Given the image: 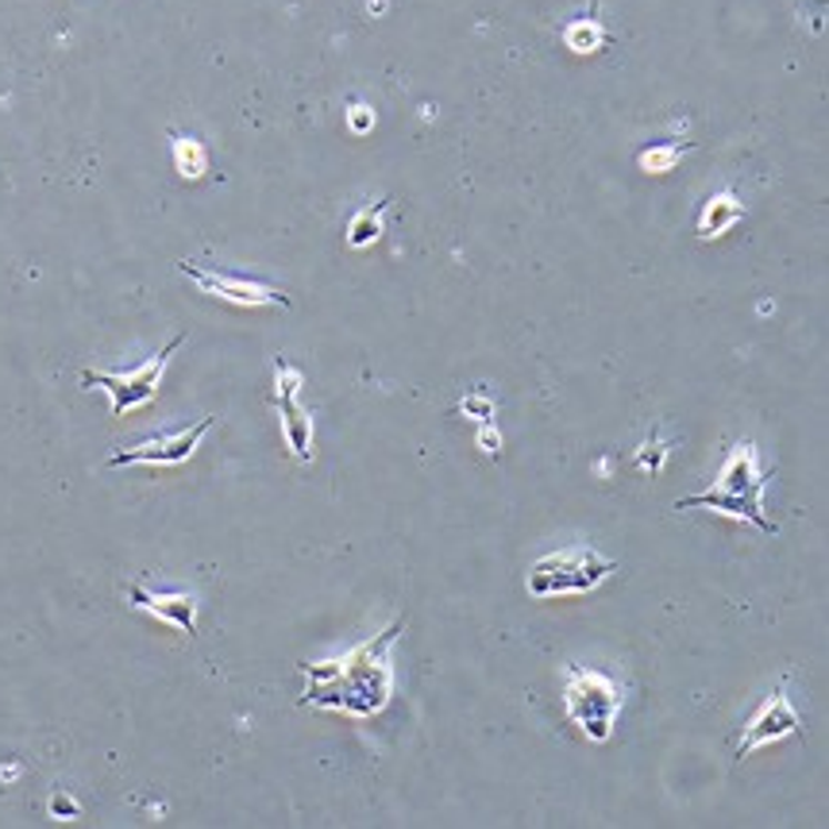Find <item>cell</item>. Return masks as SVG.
<instances>
[{
    "mask_svg": "<svg viewBox=\"0 0 829 829\" xmlns=\"http://www.w3.org/2000/svg\"><path fill=\"white\" fill-rule=\"evenodd\" d=\"M274 405L282 413V436H286L294 459H313V421L302 405V375L286 363H279V382H274Z\"/></svg>",
    "mask_w": 829,
    "mask_h": 829,
    "instance_id": "obj_8",
    "label": "cell"
},
{
    "mask_svg": "<svg viewBox=\"0 0 829 829\" xmlns=\"http://www.w3.org/2000/svg\"><path fill=\"white\" fill-rule=\"evenodd\" d=\"M603 43H606V36H603V28H598V23L575 20L572 28H567V47H572V51L590 54V51H598Z\"/></svg>",
    "mask_w": 829,
    "mask_h": 829,
    "instance_id": "obj_14",
    "label": "cell"
},
{
    "mask_svg": "<svg viewBox=\"0 0 829 829\" xmlns=\"http://www.w3.org/2000/svg\"><path fill=\"white\" fill-rule=\"evenodd\" d=\"M564 710L590 741H609L617 714H621V690H617V683L598 676V671L572 664V668H567Z\"/></svg>",
    "mask_w": 829,
    "mask_h": 829,
    "instance_id": "obj_4",
    "label": "cell"
},
{
    "mask_svg": "<svg viewBox=\"0 0 829 829\" xmlns=\"http://www.w3.org/2000/svg\"><path fill=\"white\" fill-rule=\"evenodd\" d=\"M216 425V417L198 421L193 428H178V433H162V436H148V441L132 444V448H120L109 455V467H132V463H143V467H178V463L193 459V452L201 448L205 433Z\"/></svg>",
    "mask_w": 829,
    "mask_h": 829,
    "instance_id": "obj_6",
    "label": "cell"
},
{
    "mask_svg": "<svg viewBox=\"0 0 829 829\" xmlns=\"http://www.w3.org/2000/svg\"><path fill=\"white\" fill-rule=\"evenodd\" d=\"M687 151V143H668V148H648L640 151V170H648V174H668L671 166L679 162V154Z\"/></svg>",
    "mask_w": 829,
    "mask_h": 829,
    "instance_id": "obj_15",
    "label": "cell"
},
{
    "mask_svg": "<svg viewBox=\"0 0 829 829\" xmlns=\"http://www.w3.org/2000/svg\"><path fill=\"white\" fill-rule=\"evenodd\" d=\"M802 729V718L795 714L791 698H787V690L779 687L771 698H764L760 710L752 714L749 721H745V734L741 741H737V756H749L756 749H764V745L771 741H783V737H795Z\"/></svg>",
    "mask_w": 829,
    "mask_h": 829,
    "instance_id": "obj_9",
    "label": "cell"
},
{
    "mask_svg": "<svg viewBox=\"0 0 829 829\" xmlns=\"http://www.w3.org/2000/svg\"><path fill=\"white\" fill-rule=\"evenodd\" d=\"M178 271H182L190 282H198L209 297H221V302H232V305H243V309H263V305L290 309L286 290L271 286V282L235 279V274H224V271H205V266H198V263H178Z\"/></svg>",
    "mask_w": 829,
    "mask_h": 829,
    "instance_id": "obj_7",
    "label": "cell"
},
{
    "mask_svg": "<svg viewBox=\"0 0 829 829\" xmlns=\"http://www.w3.org/2000/svg\"><path fill=\"white\" fill-rule=\"evenodd\" d=\"M771 471L760 467L756 459V444L741 441L729 448V459L721 463V475L714 491L695 494V498H679L676 509H714V514L737 517V522H752L768 536H776V522L764 514V486H768Z\"/></svg>",
    "mask_w": 829,
    "mask_h": 829,
    "instance_id": "obj_2",
    "label": "cell"
},
{
    "mask_svg": "<svg viewBox=\"0 0 829 829\" xmlns=\"http://www.w3.org/2000/svg\"><path fill=\"white\" fill-rule=\"evenodd\" d=\"M174 162H178V174H182V178H201L209 170L205 143L185 140V135H174Z\"/></svg>",
    "mask_w": 829,
    "mask_h": 829,
    "instance_id": "obj_12",
    "label": "cell"
},
{
    "mask_svg": "<svg viewBox=\"0 0 829 829\" xmlns=\"http://www.w3.org/2000/svg\"><path fill=\"white\" fill-rule=\"evenodd\" d=\"M54 815H78V807H74V802H54Z\"/></svg>",
    "mask_w": 829,
    "mask_h": 829,
    "instance_id": "obj_18",
    "label": "cell"
},
{
    "mask_svg": "<svg viewBox=\"0 0 829 829\" xmlns=\"http://www.w3.org/2000/svg\"><path fill=\"white\" fill-rule=\"evenodd\" d=\"M182 344H185V336H174L159 355H151V360L140 363L135 371H112V375L109 371H85V375H81V386H101L112 402V417H124V413H132V410H143V405L154 402L159 382H162V375H166L170 355H174Z\"/></svg>",
    "mask_w": 829,
    "mask_h": 829,
    "instance_id": "obj_5",
    "label": "cell"
},
{
    "mask_svg": "<svg viewBox=\"0 0 829 829\" xmlns=\"http://www.w3.org/2000/svg\"><path fill=\"white\" fill-rule=\"evenodd\" d=\"M128 603L135 609H143V614L159 617V621L174 625V629H182L185 637H193L198 633V603H193V595H182V590H148L143 583H132L128 587Z\"/></svg>",
    "mask_w": 829,
    "mask_h": 829,
    "instance_id": "obj_10",
    "label": "cell"
},
{
    "mask_svg": "<svg viewBox=\"0 0 829 829\" xmlns=\"http://www.w3.org/2000/svg\"><path fill=\"white\" fill-rule=\"evenodd\" d=\"M478 448H486V452H491V455L502 448V436L494 433V428L486 425V421H483V433H478Z\"/></svg>",
    "mask_w": 829,
    "mask_h": 829,
    "instance_id": "obj_16",
    "label": "cell"
},
{
    "mask_svg": "<svg viewBox=\"0 0 829 829\" xmlns=\"http://www.w3.org/2000/svg\"><path fill=\"white\" fill-rule=\"evenodd\" d=\"M382 209H386V201L352 216V224H347V243H352V247H367V243L378 240L382 235Z\"/></svg>",
    "mask_w": 829,
    "mask_h": 829,
    "instance_id": "obj_13",
    "label": "cell"
},
{
    "mask_svg": "<svg viewBox=\"0 0 829 829\" xmlns=\"http://www.w3.org/2000/svg\"><path fill=\"white\" fill-rule=\"evenodd\" d=\"M405 629V617L371 637L367 645L352 648L340 660L324 664H302L305 676V706L332 714H347V718H375L386 710L390 695H394V668H390V653L397 645V633Z\"/></svg>",
    "mask_w": 829,
    "mask_h": 829,
    "instance_id": "obj_1",
    "label": "cell"
},
{
    "mask_svg": "<svg viewBox=\"0 0 829 829\" xmlns=\"http://www.w3.org/2000/svg\"><path fill=\"white\" fill-rule=\"evenodd\" d=\"M745 221V205L737 201V193H718V198L706 201L702 216H698V235L702 240H718V235H726L734 224Z\"/></svg>",
    "mask_w": 829,
    "mask_h": 829,
    "instance_id": "obj_11",
    "label": "cell"
},
{
    "mask_svg": "<svg viewBox=\"0 0 829 829\" xmlns=\"http://www.w3.org/2000/svg\"><path fill=\"white\" fill-rule=\"evenodd\" d=\"M371 124H375V117H371V109H363V104H355V109H352V128H355V132H367Z\"/></svg>",
    "mask_w": 829,
    "mask_h": 829,
    "instance_id": "obj_17",
    "label": "cell"
},
{
    "mask_svg": "<svg viewBox=\"0 0 829 829\" xmlns=\"http://www.w3.org/2000/svg\"><path fill=\"white\" fill-rule=\"evenodd\" d=\"M617 572L614 559H606L595 548H572L544 556L528 572V595L533 598H552V595H587L598 583H606Z\"/></svg>",
    "mask_w": 829,
    "mask_h": 829,
    "instance_id": "obj_3",
    "label": "cell"
}]
</instances>
